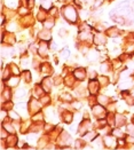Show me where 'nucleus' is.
Instances as JSON below:
<instances>
[{"label":"nucleus","mask_w":134,"mask_h":150,"mask_svg":"<svg viewBox=\"0 0 134 150\" xmlns=\"http://www.w3.org/2000/svg\"><path fill=\"white\" fill-rule=\"evenodd\" d=\"M65 17L70 21H74L76 20V12L73 11V8H67L65 11Z\"/></svg>","instance_id":"nucleus-1"}]
</instances>
